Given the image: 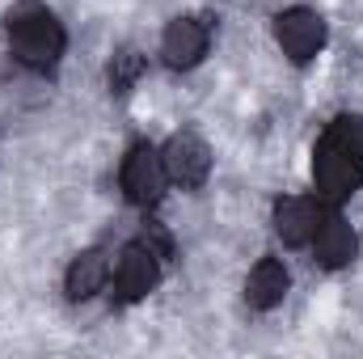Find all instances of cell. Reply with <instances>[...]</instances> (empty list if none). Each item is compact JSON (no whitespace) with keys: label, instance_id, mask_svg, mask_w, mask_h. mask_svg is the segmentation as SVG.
I'll use <instances>...</instances> for the list:
<instances>
[{"label":"cell","instance_id":"6da1fadb","mask_svg":"<svg viewBox=\"0 0 363 359\" xmlns=\"http://www.w3.org/2000/svg\"><path fill=\"white\" fill-rule=\"evenodd\" d=\"M313 182L317 194L330 203H342L363 182V118L342 114L325 127V136L313 148Z\"/></svg>","mask_w":363,"mask_h":359},{"label":"cell","instance_id":"7a4b0ae2","mask_svg":"<svg viewBox=\"0 0 363 359\" xmlns=\"http://www.w3.org/2000/svg\"><path fill=\"white\" fill-rule=\"evenodd\" d=\"M4 26H9L13 55H17L26 68L47 72V68H55V64H60L68 34H64L60 17H55L47 4H38V0H21V4H13V9H9Z\"/></svg>","mask_w":363,"mask_h":359},{"label":"cell","instance_id":"3957f363","mask_svg":"<svg viewBox=\"0 0 363 359\" xmlns=\"http://www.w3.org/2000/svg\"><path fill=\"white\" fill-rule=\"evenodd\" d=\"M165 182H169L165 161H161V153L152 144H135L127 153V161H123V190H127V199L135 207H157L161 194H165Z\"/></svg>","mask_w":363,"mask_h":359},{"label":"cell","instance_id":"277c9868","mask_svg":"<svg viewBox=\"0 0 363 359\" xmlns=\"http://www.w3.org/2000/svg\"><path fill=\"white\" fill-rule=\"evenodd\" d=\"M274 43L283 47L287 60L308 64L325 47V21H321V13H313V9H287V13H279L274 17Z\"/></svg>","mask_w":363,"mask_h":359},{"label":"cell","instance_id":"5b68a950","mask_svg":"<svg viewBox=\"0 0 363 359\" xmlns=\"http://www.w3.org/2000/svg\"><path fill=\"white\" fill-rule=\"evenodd\" d=\"M157 279H161V258H157V250L144 245V241H135V245L123 250V258H118V267H114V300H118V304H135V300H144V296L157 287Z\"/></svg>","mask_w":363,"mask_h":359},{"label":"cell","instance_id":"8992f818","mask_svg":"<svg viewBox=\"0 0 363 359\" xmlns=\"http://www.w3.org/2000/svg\"><path fill=\"white\" fill-rule=\"evenodd\" d=\"M161 161H165V174L169 182H178V186H203L207 174H211V148L199 140V136H190V131H182L174 136L165 148H161Z\"/></svg>","mask_w":363,"mask_h":359},{"label":"cell","instance_id":"52a82bcc","mask_svg":"<svg viewBox=\"0 0 363 359\" xmlns=\"http://www.w3.org/2000/svg\"><path fill=\"white\" fill-rule=\"evenodd\" d=\"M207 38H211L207 21H199V17H174V21L165 26L161 55H165L169 68H194V64L207 55Z\"/></svg>","mask_w":363,"mask_h":359},{"label":"cell","instance_id":"ba28073f","mask_svg":"<svg viewBox=\"0 0 363 359\" xmlns=\"http://www.w3.org/2000/svg\"><path fill=\"white\" fill-rule=\"evenodd\" d=\"M317 224H321L317 199L296 194V199H279L274 203V233L283 237V245H308L313 233H317Z\"/></svg>","mask_w":363,"mask_h":359},{"label":"cell","instance_id":"9c48e42d","mask_svg":"<svg viewBox=\"0 0 363 359\" xmlns=\"http://www.w3.org/2000/svg\"><path fill=\"white\" fill-rule=\"evenodd\" d=\"M313 250H317V263L321 267H347L351 258H355V250H359V237H355V228L342 220V216H325L321 224H317V233H313Z\"/></svg>","mask_w":363,"mask_h":359},{"label":"cell","instance_id":"30bf717a","mask_svg":"<svg viewBox=\"0 0 363 359\" xmlns=\"http://www.w3.org/2000/svg\"><path fill=\"white\" fill-rule=\"evenodd\" d=\"M106 279H110V258H106L101 250H81V254L72 258L68 275H64L68 300H89V296H97V292L106 287Z\"/></svg>","mask_w":363,"mask_h":359},{"label":"cell","instance_id":"8fae6325","mask_svg":"<svg viewBox=\"0 0 363 359\" xmlns=\"http://www.w3.org/2000/svg\"><path fill=\"white\" fill-rule=\"evenodd\" d=\"M283 296H287V267L274 263V258H262L258 267L250 270V279H245V300H250V309L267 313L274 304H283Z\"/></svg>","mask_w":363,"mask_h":359},{"label":"cell","instance_id":"7c38bea8","mask_svg":"<svg viewBox=\"0 0 363 359\" xmlns=\"http://www.w3.org/2000/svg\"><path fill=\"white\" fill-rule=\"evenodd\" d=\"M144 72V60L135 55V51H118L114 55V64H110V89L114 93H127L135 85V77Z\"/></svg>","mask_w":363,"mask_h":359}]
</instances>
